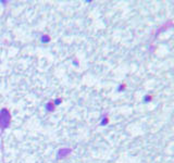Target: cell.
<instances>
[{"mask_svg": "<svg viewBox=\"0 0 174 163\" xmlns=\"http://www.w3.org/2000/svg\"><path fill=\"white\" fill-rule=\"evenodd\" d=\"M10 120H11V116H10L9 111L7 109H2L1 112H0V127H1V129H5L9 126Z\"/></svg>", "mask_w": 174, "mask_h": 163, "instance_id": "cell-1", "label": "cell"}, {"mask_svg": "<svg viewBox=\"0 0 174 163\" xmlns=\"http://www.w3.org/2000/svg\"><path fill=\"white\" fill-rule=\"evenodd\" d=\"M70 152H71V150H70V149H65V148L60 149V150H59V152H58V156H57V158H58V159L64 158V157L66 156V154H69Z\"/></svg>", "mask_w": 174, "mask_h": 163, "instance_id": "cell-2", "label": "cell"}, {"mask_svg": "<svg viewBox=\"0 0 174 163\" xmlns=\"http://www.w3.org/2000/svg\"><path fill=\"white\" fill-rule=\"evenodd\" d=\"M42 42L43 43H48V42H50V37L48 35H44L43 37H42Z\"/></svg>", "mask_w": 174, "mask_h": 163, "instance_id": "cell-3", "label": "cell"}, {"mask_svg": "<svg viewBox=\"0 0 174 163\" xmlns=\"http://www.w3.org/2000/svg\"><path fill=\"white\" fill-rule=\"evenodd\" d=\"M46 108H47V110H50V111H53V108H55V105H53V104H52V103L50 102V103H47Z\"/></svg>", "mask_w": 174, "mask_h": 163, "instance_id": "cell-4", "label": "cell"}]
</instances>
